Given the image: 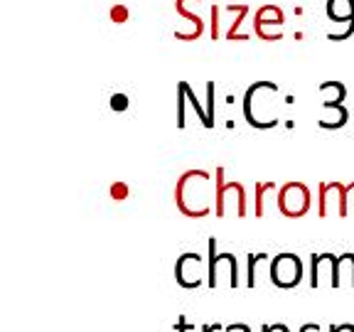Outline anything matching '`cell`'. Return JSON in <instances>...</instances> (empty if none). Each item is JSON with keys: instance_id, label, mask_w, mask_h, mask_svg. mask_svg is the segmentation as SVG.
I'll use <instances>...</instances> for the list:
<instances>
[{"instance_id": "3", "label": "cell", "mask_w": 354, "mask_h": 332, "mask_svg": "<svg viewBox=\"0 0 354 332\" xmlns=\"http://www.w3.org/2000/svg\"><path fill=\"white\" fill-rule=\"evenodd\" d=\"M207 286L216 290L219 286L239 288V264L234 254H216V241L209 239V259H207Z\"/></svg>"}, {"instance_id": "21", "label": "cell", "mask_w": 354, "mask_h": 332, "mask_svg": "<svg viewBox=\"0 0 354 332\" xmlns=\"http://www.w3.org/2000/svg\"><path fill=\"white\" fill-rule=\"evenodd\" d=\"M227 332H251L249 325H229Z\"/></svg>"}, {"instance_id": "12", "label": "cell", "mask_w": 354, "mask_h": 332, "mask_svg": "<svg viewBox=\"0 0 354 332\" xmlns=\"http://www.w3.org/2000/svg\"><path fill=\"white\" fill-rule=\"evenodd\" d=\"M320 94L325 96V106H339L344 99V86L342 84L327 82V84H322Z\"/></svg>"}, {"instance_id": "5", "label": "cell", "mask_w": 354, "mask_h": 332, "mask_svg": "<svg viewBox=\"0 0 354 332\" xmlns=\"http://www.w3.org/2000/svg\"><path fill=\"white\" fill-rule=\"evenodd\" d=\"M278 212L288 219H300L310 212L313 207V197H310L308 185L303 183H286L281 190H278L276 197Z\"/></svg>"}, {"instance_id": "7", "label": "cell", "mask_w": 354, "mask_h": 332, "mask_svg": "<svg viewBox=\"0 0 354 332\" xmlns=\"http://www.w3.org/2000/svg\"><path fill=\"white\" fill-rule=\"evenodd\" d=\"M207 268H205V259L199 254H183L175 264V281L177 286H183L185 290H194L202 283H207Z\"/></svg>"}, {"instance_id": "10", "label": "cell", "mask_w": 354, "mask_h": 332, "mask_svg": "<svg viewBox=\"0 0 354 332\" xmlns=\"http://www.w3.org/2000/svg\"><path fill=\"white\" fill-rule=\"evenodd\" d=\"M335 288H354V254L337 256V273H335Z\"/></svg>"}, {"instance_id": "20", "label": "cell", "mask_w": 354, "mask_h": 332, "mask_svg": "<svg viewBox=\"0 0 354 332\" xmlns=\"http://www.w3.org/2000/svg\"><path fill=\"white\" fill-rule=\"evenodd\" d=\"M330 332H354L352 322H342V325H330Z\"/></svg>"}, {"instance_id": "1", "label": "cell", "mask_w": 354, "mask_h": 332, "mask_svg": "<svg viewBox=\"0 0 354 332\" xmlns=\"http://www.w3.org/2000/svg\"><path fill=\"white\" fill-rule=\"evenodd\" d=\"M212 175L207 170H187L175 187V205L185 216H207L212 214V199H209Z\"/></svg>"}, {"instance_id": "18", "label": "cell", "mask_w": 354, "mask_h": 332, "mask_svg": "<svg viewBox=\"0 0 354 332\" xmlns=\"http://www.w3.org/2000/svg\"><path fill=\"white\" fill-rule=\"evenodd\" d=\"M177 332H202V327L187 325V320H185V317H180V322H177Z\"/></svg>"}, {"instance_id": "19", "label": "cell", "mask_w": 354, "mask_h": 332, "mask_svg": "<svg viewBox=\"0 0 354 332\" xmlns=\"http://www.w3.org/2000/svg\"><path fill=\"white\" fill-rule=\"evenodd\" d=\"M261 332H290V330L283 322H276V325H261Z\"/></svg>"}, {"instance_id": "11", "label": "cell", "mask_w": 354, "mask_h": 332, "mask_svg": "<svg viewBox=\"0 0 354 332\" xmlns=\"http://www.w3.org/2000/svg\"><path fill=\"white\" fill-rule=\"evenodd\" d=\"M327 12H330V20L335 22L349 20V17H354V3L352 0H330Z\"/></svg>"}, {"instance_id": "17", "label": "cell", "mask_w": 354, "mask_h": 332, "mask_svg": "<svg viewBox=\"0 0 354 332\" xmlns=\"http://www.w3.org/2000/svg\"><path fill=\"white\" fill-rule=\"evenodd\" d=\"M126 106H128V99L123 94H116L113 99H111V109H113V111H123Z\"/></svg>"}, {"instance_id": "8", "label": "cell", "mask_w": 354, "mask_h": 332, "mask_svg": "<svg viewBox=\"0 0 354 332\" xmlns=\"http://www.w3.org/2000/svg\"><path fill=\"white\" fill-rule=\"evenodd\" d=\"M344 190H347V185L322 183L320 194H317V216H322V219L330 214L344 216Z\"/></svg>"}, {"instance_id": "14", "label": "cell", "mask_w": 354, "mask_h": 332, "mask_svg": "<svg viewBox=\"0 0 354 332\" xmlns=\"http://www.w3.org/2000/svg\"><path fill=\"white\" fill-rule=\"evenodd\" d=\"M268 259L266 254H251L249 256V276H246V286L249 288H256L259 286V264Z\"/></svg>"}, {"instance_id": "23", "label": "cell", "mask_w": 354, "mask_h": 332, "mask_svg": "<svg viewBox=\"0 0 354 332\" xmlns=\"http://www.w3.org/2000/svg\"><path fill=\"white\" fill-rule=\"evenodd\" d=\"M300 332H317V325H313V322H310V325H303V327H300Z\"/></svg>"}, {"instance_id": "15", "label": "cell", "mask_w": 354, "mask_h": 332, "mask_svg": "<svg viewBox=\"0 0 354 332\" xmlns=\"http://www.w3.org/2000/svg\"><path fill=\"white\" fill-rule=\"evenodd\" d=\"M354 214V183L347 185V190H344V216Z\"/></svg>"}, {"instance_id": "4", "label": "cell", "mask_w": 354, "mask_h": 332, "mask_svg": "<svg viewBox=\"0 0 354 332\" xmlns=\"http://www.w3.org/2000/svg\"><path fill=\"white\" fill-rule=\"evenodd\" d=\"M234 205V214L246 216V190L241 183H227L224 167H216L214 177V210L216 216H227V205Z\"/></svg>"}, {"instance_id": "16", "label": "cell", "mask_w": 354, "mask_h": 332, "mask_svg": "<svg viewBox=\"0 0 354 332\" xmlns=\"http://www.w3.org/2000/svg\"><path fill=\"white\" fill-rule=\"evenodd\" d=\"M111 197H113V199H126L128 197V187L123 183L113 185V187H111Z\"/></svg>"}, {"instance_id": "22", "label": "cell", "mask_w": 354, "mask_h": 332, "mask_svg": "<svg viewBox=\"0 0 354 332\" xmlns=\"http://www.w3.org/2000/svg\"><path fill=\"white\" fill-rule=\"evenodd\" d=\"M221 330V327L219 325H212V322H209V325H202V332H219Z\"/></svg>"}, {"instance_id": "9", "label": "cell", "mask_w": 354, "mask_h": 332, "mask_svg": "<svg viewBox=\"0 0 354 332\" xmlns=\"http://www.w3.org/2000/svg\"><path fill=\"white\" fill-rule=\"evenodd\" d=\"M335 273H337V256L335 254H317L313 256V268H310V286L335 288Z\"/></svg>"}, {"instance_id": "6", "label": "cell", "mask_w": 354, "mask_h": 332, "mask_svg": "<svg viewBox=\"0 0 354 332\" xmlns=\"http://www.w3.org/2000/svg\"><path fill=\"white\" fill-rule=\"evenodd\" d=\"M303 261L295 254H278L276 259H271V276L268 281L276 288H283V290H290V288L300 286L303 281Z\"/></svg>"}, {"instance_id": "13", "label": "cell", "mask_w": 354, "mask_h": 332, "mask_svg": "<svg viewBox=\"0 0 354 332\" xmlns=\"http://www.w3.org/2000/svg\"><path fill=\"white\" fill-rule=\"evenodd\" d=\"M271 192H276V185L273 183H259L256 185V216L266 214V199H268V194Z\"/></svg>"}, {"instance_id": "2", "label": "cell", "mask_w": 354, "mask_h": 332, "mask_svg": "<svg viewBox=\"0 0 354 332\" xmlns=\"http://www.w3.org/2000/svg\"><path fill=\"white\" fill-rule=\"evenodd\" d=\"M276 94V86L273 84H256L246 91V99H243V113H246V121L256 128H273L276 126V116L271 111V101Z\"/></svg>"}]
</instances>
